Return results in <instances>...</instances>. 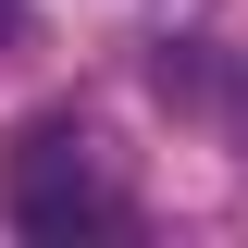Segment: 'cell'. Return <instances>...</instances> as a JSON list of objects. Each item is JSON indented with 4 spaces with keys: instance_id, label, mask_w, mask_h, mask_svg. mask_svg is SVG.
<instances>
[{
    "instance_id": "obj_3",
    "label": "cell",
    "mask_w": 248,
    "mask_h": 248,
    "mask_svg": "<svg viewBox=\"0 0 248 248\" xmlns=\"http://www.w3.org/2000/svg\"><path fill=\"white\" fill-rule=\"evenodd\" d=\"M13 37H25V0H0V50H13Z\"/></svg>"
},
{
    "instance_id": "obj_1",
    "label": "cell",
    "mask_w": 248,
    "mask_h": 248,
    "mask_svg": "<svg viewBox=\"0 0 248 248\" xmlns=\"http://www.w3.org/2000/svg\"><path fill=\"white\" fill-rule=\"evenodd\" d=\"M0 211H13V236H50V248H75V236H112V223H124V161L99 149L75 112H50V124H25V137H13Z\"/></svg>"
},
{
    "instance_id": "obj_2",
    "label": "cell",
    "mask_w": 248,
    "mask_h": 248,
    "mask_svg": "<svg viewBox=\"0 0 248 248\" xmlns=\"http://www.w3.org/2000/svg\"><path fill=\"white\" fill-rule=\"evenodd\" d=\"M161 99L199 112V124H223V149H248V62H223V50H161Z\"/></svg>"
}]
</instances>
